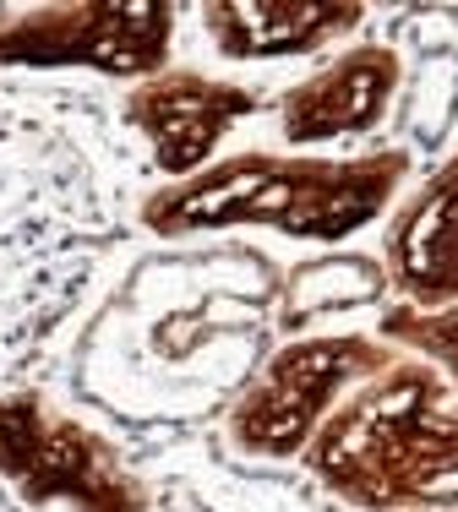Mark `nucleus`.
<instances>
[{
	"mask_svg": "<svg viewBox=\"0 0 458 512\" xmlns=\"http://www.w3.org/2000/svg\"><path fill=\"white\" fill-rule=\"evenodd\" d=\"M115 240L110 180L71 109L0 93V382L50 344Z\"/></svg>",
	"mask_w": 458,
	"mask_h": 512,
	"instance_id": "1",
	"label": "nucleus"
},
{
	"mask_svg": "<svg viewBox=\"0 0 458 512\" xmlns=\"http://www.w3.org/2000/svg\"><path fill=\"white\" fill-rule=\"evenodd\" d=\"M409 175L404 148H382L366 158H279V153H235L208 164L202 175L142 197L137 224L164 240L202 235V229H279L295 240H349L366 229Z\"/></svg>",
	"mask_w": 458,
	"mask_h": 512,
	"instance_id": "2",
	"label": "nucleus"
},
{
	"mask_svg": "<svg viewBox=\"0 0 458 512\" xmlns=\"http://www.w3.org/2000/svg\"><path fill=\"white\" fill-rule=\"evenodd\" d=\"M448 376L420 360H393L377 382L344 398L306 447V469L339 502L360 512L415 507V480L431 447V425L448 409Z\"/></svg>",
	"mask_w": 458,
	"mask_h": 512,
	"instance_id": "3",
	"label": "nucleus"
},
{
	"mask_svg": "<svg viewBox=\"0 0 458 512\" xmlns=\"http://www.w3.org/2000/svg\"><path fill=\"white\" fill-rule=\"evenodd\" d=\"M393 365V349L366 333L295 338L229 409V442L251 458H295L311 447L322 420L355 382H371Z\"/></svg>",
	"mask_w": 458,
	"mask_h": 512,
	"instance_id": "4",
	"label": "nucleus"
},
{
	"mask_svg": "<svg viewBox=\"0 0 458 512\" xmlns=\"http://www.w3.org/2000/svg\"><path fill=\"white\" fill-rule=\"evenodd\" d=\"M0 480L33 507L148 512V485L115 458V447L88 425L50 414L39 393H0Z\"/></svg>",
	"mask_w": 458,
	"mask_h": 512,
	"instance_id": "5",
	"label": "nucleus"
},
{
	"mask_svg": "<svg viewBox=\"0 0 458 512\" xmlns=\"http://www.w3.org/2000/svg\"><path fill=\"white\" fill-rule=\"evenodd\" d=\"M175 39V6H0V66L66 71L93 66L104 77H159Z\"/></svg>",
	"mask_w": 458,
	"mask_h": 512,
	"instance_id": "6",
	"label": "nucleus"
},
{
	"mask_svg": "<svg viewBox=\"0 0 458 512\" xmlns=\"http://www.w3.org/2000/svg\"><path fill=\"white\" fill-rule=\"evenodd\" d=\"M257 104L262 99L240 82H219L202 71H159L126 93L120 120L148 142V164L180 186L208 169L219 142L246 115H257Z\"/></svg>",
	"mask_w": 458,
	"mask_h": 512,
	"instance_id": "7",
	"label": "nucleus"
},
{
	"mask_svg": "<svg viewBox=\"0 0 458 512\" xmlns=\"http://www.w3.org/2000/svg\"><path fill=\"white\" fill-rule=\"evenodd\" d=\"M399 77L404 66L388 44H355L279 99V137L289 148H328V142L366 137L388 115Z\"/></svg>",
	"mask_w": 458,
	"mask_h": 512,
	"instance_id": "8",
	"label": "nucleus"
},
{
	"mask_svg": "<svg viewBox=\"0 0 458 512\" xmlns=\"http://www.w3.org/2000/svg\"><path fill=\"white\" fill-rule=\"evenodd\" d=\"M388 284L409 306H453L458 300V153L431 169V180L388 224L382 246Z\"/></svg>",
	"mask_w": 458,
	"mask_h": 512,
	"instance_id": "9",
	"label": "nucleus"
},
{
	"mask_svg": "<svg viewBox=\"0 0 458 512\" xmlns=\"http://www.w3.org/2000/svg\"><path fill=\"white\" fill-rule=\"evenodd\" d=\"M360 17H366V6H355V0H339V6H322V0H219V6H202V28L229 60L306 55L360 28Z\"/></svg>",
	"mask_w": 458,
	"mask_h": 512,
	"instance_id": "10",
	"label": "nucleus"
},
{
	"mask_svg": "<svg viewBox=\"0 0 458 512\" xmlns=\"http://www.w3.org/2000/svg\"><path fill=\"white\" fill-rule=\"evenodd\" d=\"M388 289V267L366 262V256H322L306 262L295 278L284 284V327H306L311 316L339 311V306H366L371 295Z\"/></svg>",
	"mask_w": 458,
	"mask_h": 512,
	"instance_id": "11",
	"label": "nucleus"
},
{
	"mask_svg": "<svg viewBox=\"0 0 458 512\" xmlns=\"http://www.w3.org/2000/svg\"><path fill=\"white\" fill-rule=\"evenodd\" d=\"M382 338L426 355L448 376V387H458V300L453 306H409V300H399V306L382 311Z\"/></svg>",
	"mask_w": 458,
	"mask_h": 512,
	"instance_id": "12",
	"label": "nucleus"
},
{
	"mask_svg": "<svg viewBox=\"0 0 458 512\" xmlns=\"http://www.w3.org/2000/svg\"><path fill=\"white\" fill-rule=\"evenodd\" d=\"M415 507H458V409H442L415 480Z\"/></svg>",
	"mask_w": 458,
	"mask_h": 512,
	"instance_id": "13",
	"label": "nucleus"
},
{
	"mask_svg": "<svg viewBox=\"0 0 458 512\" xmlns=\"http://www.w3.org/2000/svg\"><path fill=\"white\" fill-rule=\"evenodd\" d=\"M404 512H458V507H404Z\"/></svg>",
	"mask_w": 458,
	"mask_h": 512,
	"instance_id": "14",
	"label": "nucleus"
}]
</instances>
